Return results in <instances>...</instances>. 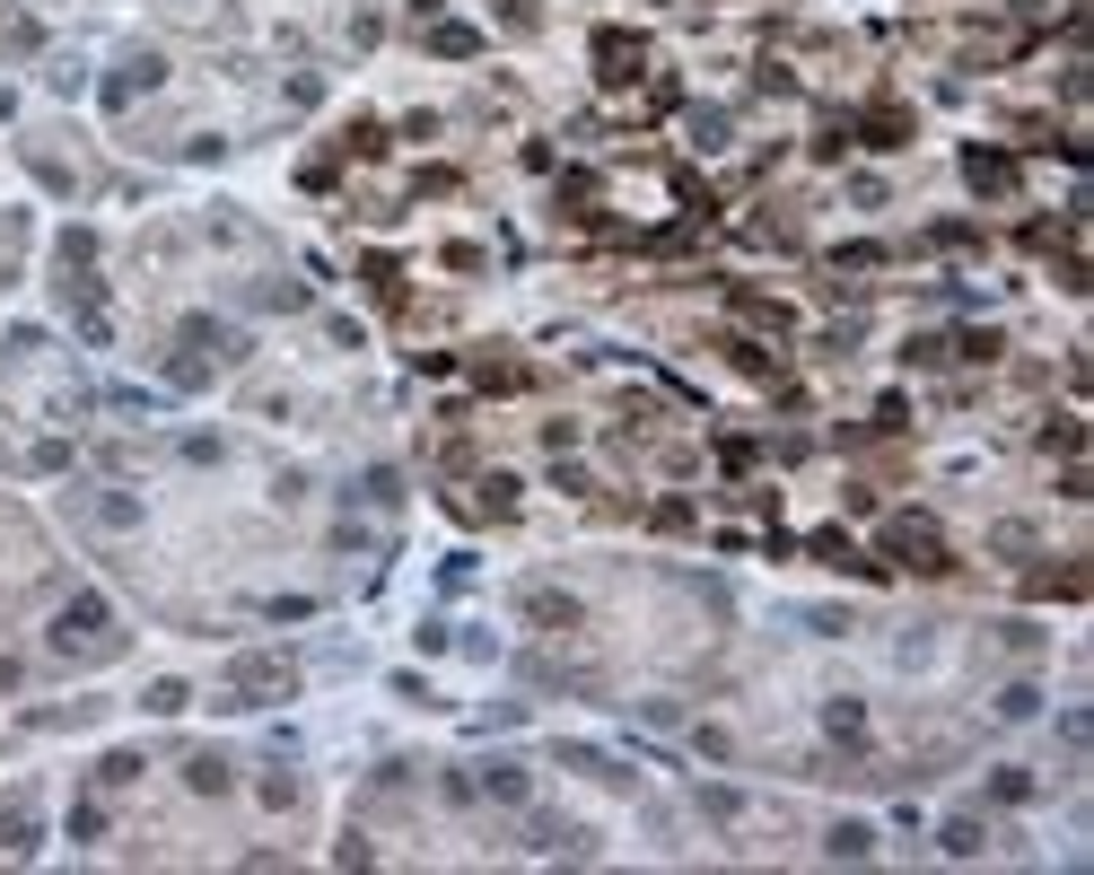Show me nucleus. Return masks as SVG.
I'll return each instance as SVG.
<instances>
[{"instance_id":"f257e3e1","label":"nucleus","mask_w":1094,"mask_h":875,"mask_svg":"<svg viewBox=\"0 0 1094 875\" xmlns=\"http://www.w3.org/2000/svg\"><path fill=\"white\" fill-rule=\"evenodd\" d=\"M884 561H902V569H928V578H937V569H955V552H946L937 516H920V508L884 525Z\"/></svg>"},{"instance_id":"f03ea898","label":"nucleus","mask_w":1094,"mask_h":875,"mask_svg":"<svg viewBox=\"0 0 1094 875\" xmlns=\"http://www.w3.org/2000/svg\"><path fill=\"white\" fill-rule=\"evenodd\" d=\"M123 630H115V605L106 596H79V605H62V622H53V648L62 657H106Z\"/></svg>"},{"instance_id":"7ed1b4c3","label":"nucleus","mask_w":1094,"mask_h":875,"mask_svg":"<svg viewBox=\"0 0 1094 875\" xmlns=\"http://www.w3.org/2000/svg\"><path fill=\"white\" fill-rule=\"evenodd\" d=\"M229 683H237V701L272 709V701H289V692H298V657H280V648H254V657H237V665H229Z\"/></svg>"},{"instance_id":"20e7f679","label":"nucleus","mask_w":1094,"mask_h":875,"mask_svg":"<svg viewBox=\"0 0 1094 875\" xmlns=\"http://www.w3.org/2000/svg\"><path fill=\"white\" fill-rule=\"evenodd\" d=\"M517 613H525L534 630H578V622H587V605H578V596H561V587H525V596H517Z\"/></svg>"},{"instance_id":"39448f33","label":"nucleus","mask_w":1094,"mask_h":875,"mask_svg":"<svg viewBox=\"0 0 1094 875\" xmlns=\"http://www.w3.org/2000/svg\"><path fill=\"white\" fill-rule=\"evenodd\" d=\"M176 351H211V360H245V333H229L220 316H184V324H176Z\"/></svg>"},{"instance_id":"423d86ee","label":"nucleus","mask_w":1094,"mask_h":875,"mask_svg":"<svg viewBox=\"0 0 1094 875\" xmlns=\"http://www.w3.org/2000/svg\"><path fill=\"white\" fill-rule=\"evenodd\" d=\"M639 62H648V44H639L630 26H605V35H596V71H605V88H622Z\"/></svg>"},{"instance_id":"0eeeda50","label":"nucleus","mask_w":1094,"mask_h":875,"mask_svg":"<svg viewBox=\"0 0 1094 875\" xmlns=\"http://www.w3.org/2000/svg\"><path fill=\"white\" fill-rule=\"evenodd\" d=\"M525 850H543V858H587L596 841H587L578 823H552V814H534V823H525Z\"/></svg>"},{"instance_id":"6e6552de","label":"nucleus","mask_w":1094,"mask_h":875,"mask_svg":"<svg viewBox=\"0 0 1094 875\" xmlns=\"http://www.w3.org/2000/svg\"><path fill=\"white\" fill-rule=\"evenodd\" d=\"M158 79H167V62H158V53H131L115 79H106V106H131V97H140V88H158Z\"/></svg>"},{"instance_id":"1a4fd4ad","label":"nucleus","mask_w":1094,"mask_h":875,"mask_svg":"<svg viewBox=\"0 0 1094 875\" xmlns=\"http://www.w3.org/2000/svg\"><path fill=\"white\" fill-rule=\"evenodd\" d=\"M474 788H482V797H499V805H525V797H534V779H525L517 761H482V779H474Z\"/></svg>"},{"instance_id":"9d476101","label":"nucleus","mask_w":1094,"mask_h":875,"mask_svg":"<svg viewBox=\"0 0 1094 875\" xmlns=\"http://www.w3.org/2000/svg\"><path fill=\"white\" fill-rule=\"evenodd\" d=\"M964 184H973V193H1007V184H1016V167H1007L998 149H964Z\"/></svg>"},{"instance_id":"9b49d317","label":"nucleus","mask_w":1094,"mask_h":875,"mask_svg":"<svg viewBox=\"0 0 1094 875\" xmlns=\"http://www.w3.org/2000/svg\"><path fill=\"white\" fill-rule=\"evenodd\" d=\"M429 53H438V62H474V53H482V26H456V18H438V26H429Z\"/></svg>"},{"instance_id":"f8f14e48","label":"nucleus","mask_w":1094,"mask_h":875,"mask_svg":"<svg viewBox=\"0 0 1094 875\" xmlns=\"http://www.w3.org/2000/svg\"><path fill=\"white\" fill-rule=\"evenodd\" d=\"M360 280H368V298H376V307H403V263H394V254H368Z\"/></svg>"},{"instance_id":"ddd939ff","label":"nucleus","mask_w":1094,"mask_h":875,"mask_svg":"<svg viewBox=\"0 0 1094 875\" xmlns=\"http://www.w3.org/2000/svg\"><path fill=\"white\" fill-rule=\"evenodd\" d=\"M824 858H841V867L875 858V832H867V823H832V832H824Z\"/></svg>"},{"instance_id":"4468645a","label":"nucleus","mask_w":1094,"mask_h":875,"mask_svg":"<svg viewBox=\"0 0 1094 875\" xmlns=\"http://www.w3.org/2000/svg\"><path fill=\"white\" fill-rule=\"evenodd\" d=\"M937 850H946V858H980L989 841H980V823H973V814H946V823H937Z\"/></svg>"},{"instance_id":"2eb2a0df","label":"nucleus","mask_w":1094,"mask_h":875,"mask_svg":"<svg viewBox=\"0 0 1094 875\" xmlns=\"http://www.w3.org/2000/svg\"><path fill=\"white\" fill-rule=\"evenodd\" d=\"M735 316H744V324H762V333H788V324H797L779 298H753V289H735Z\"/></svg>"},{"instance_id":"dca6fc26","label":"nucleus","mask_w":1094,"mask_h":875,"mask_svg":"<svg viewBox=\"0 0 1094 875\" xmlns=\"http://www.w3.org/2000/svg\"><path fill=\"white\" fill-rule=\"evenodd\" d=\"M35 841H44V832H35V814H26V805H0V850H9V858H26Z\"/></svg>"},{"instance_id":"f3484780","label":"nucleus","mask_w":1094,"mask_h":875,"mask_svg":"<svg viewBox=\"0 0 1094 875\" xmlns=\"http://www.w3.org/2000/svg\"><path fill=\"white\" fill-rule=\"evenodd\" d=\"M902 140H911V115H902V106H875V115H867V149H902Z\"/></svg>"},{"instance_id":"a211bd4d","label":"nucleus","mask_w":1094,"mask_h":875,"mask_svg":"<svg viewBox=\"0 0 1094 875\" xmlns=\"http://www.w3.org/2000/svg\"><path fill=\"white\" fill-rule=\"evenodd\" d=\"M184 779H193V797H229V761H220V753H193Z\"/></svg>"},{"instance_id":"6ab92c4d","label":"nucleus","mask_w":1094,"mask_h":875,"mask_svg":"<svg viewBox=\"0 0 1094 875\" xmlns=\"http://www.w3.org/2000/svg\"><path fill=\"white\" fill-rule=\"evenodd\" d=\"M254 797H263V805H272V814H289V805H298V797H307V788H298V779H289V770H263V779H254Z\"/></svg>"},{"instance_id":"aec40b11","label":"nucleus","mask_w":1094,"mask_h":875,"mask_svg":"<svg viewBox=\"0 0 1094 875\" xmlns=\"http://www.w3.org/2000/svg\"><path fill=\"white\" fill-rule=\"evenodd\" d=\"M824 727H832L841 745H867V709H858V701H832V709H824Z\"/></svg>"},{"instance_id":"412c9836","label":"nucleus","mask_w":1094,"mask_h":875,"mask_svg":"<svg viewBox=\"0 0 1094 875\" xmlns=\"http://www.w3.org/2000/svg\"><path fill=\"white\" fill-rule=\"evenodd\" d=\"M517 491H525L517 473H490L482 482V516H517Z\"/></svg>"},{"instance_id":"4be33fe9","label":"nucleus","mask_w":1094,"mask_h":875,"mask_svg":"<svg viewBox=\"0 0 1094 875\" xmlns=\"http://www.w3.org/2000/svg\"><path fill=\"white\" fill-rule=\"evenodd\" d=\"M1033 797V770H989V805H1024Z\"/></svg>"},{"instance_id":"5701e85b","label":"nucleus","mask_w":1094,"mask_h":875,"mask_svg":"<svg viewBox=\"0 0 1094 875\" xmlns=\"http://www.w3.org/2000/svg\"><path fill=\"white\" fill-rule=\"evenodd\" d=\"M184 701H193V692H184V683H149V692H140V709H158V718H176V709H184Z\"/></svg>"},{"instance_id":"b1692460","label":"nucleus","mask_w":1094,"mask_h":875,"mask_svg":"<svg viewBox=\"0 0 1094 875\" xmlns=\"http://www.w3.org/2000/svg\"><path fill=\"white\" fill-rule=\"evenodd\" d=\"M1033 709H1042L1033 683H1007V692H998V718H1033Z\"/></svg>"},{"instance_id":"393cba45","label":"nucleus","mask_w":1094,"mask_h":875,"mask_svg":"<svg viewBox=\"0 0 1094 875\" xmlns=\"http://www.w3.org/2000/svg\"><path fill=\"white\" fill-rule=\"evenodd\" d=\"M490 385V394H517V385H525V369H517V360H482V369H474Z\"/></svg>"},{"instance_id":"a878e982","label":"nucleus","mask_w":1094,"mask_h":875,"mask_svg":"<svg viewBox=\"0 0 1094 875\" xmlns=\"http://www.w3.org/2000/svg\"><path fill=\"white\" fill-rule=\"evenodd\" d=\"M97 525H140V500H131V491H106V500H97Z\"/></svg>"},{"instance_id":"bb28decb","label":"nucleus","mask_w":1094,"mask_h":875,"mask_svg":"<svg viewBox=\"0 0 1094 875\" xmlns=\"http://www.w3.org/2000/svg\"><path fill=\"white\" fill-rule=\"evenodd\" d=\"M97 779H106V788H131V779H140V753H106Z\"/></svg>"},{"instance_id":"cd10ccee","label":"nucleus","mask_w":1094,"mask_h":875,"mask_svg":"<svg viewBox=\"0 0 1094 875\" xmlns=\"http://www.w3.org/2000/svg\"><path fill=\"white\" fill-rule=\"evenodd\" d=\"M701 814H710V823H735V814H744V797H735V788H701Z\"/></svg>"},{"instance_id":"c85d7f7f","label":"nucleus","mask_w":1094,"mask_h":875,"mask_svg":"<svg viewBox=\"0 0 1094 875\" xmlns=\"http://www.w3.org/2000/svg\"><path fill=\"white\" fill-rule=\"evenodd\" d=\"M1042 447H1051V456H1077V447H1086V429H1077V420H1051V429H1042Z\"/></svg>"},{"instance_id":"c756f323","label":"nucleus","mask_w":1094,"mask_h":875,"mask_svg":"<svg viewBox=\"0 0 1094 875\" xmlns=\"http://www.w3.org/2000/svg\"><path fill=\"white\" fill-rule=\"evenodd\" d=\"M71 841H106V805H97V797L71 814Z\"/></svg>"},{"instance_id":"7c9ffc66","label":"nucleus","mask_w":1094,"mask_h":875,"mask_svg":"<svg viewBox=\"0 0 1094 875\" xmlns=\"http://www.w3.org/2000/svg\"><path fill=\"white\" fill-rule=\"evenodd\" d=\"M360 500H376V508H394V500H403V482H394V473H385V465H376V473H368V482H360Z\"/></svg>"},{"instance_id":"2f4dec72","label":"nucleus","mask_w":1094,"mask_h":875,"mask_svg":"<svg viewBox=\"0 0 1094 875\" xmlns=\"http://www.w3.org/2000/svg\"><path fill=\"white\" fill-rule=\"evenodd\" d=\"M727 360H735L744 376H771V351H762V342H727Z\"/></svg>"},{"instance_id":"473e14b6","label":"nucleus","mask_w":1094,"mask_h":875,"mask_svg":"<svg viewBox=\"0 0 1094 875\" xmlns=\"http://www.w3.org/2000/svg\"><path fill=\"white\" fill-rule=\"evenodd\" d=\"M875 429H884V438H902V429H911V412H902V394H884V403H875Z\"/></svg>"},{"instance_id":"72a5a7b5","label":"nucleus","mask_w":1094,"mask_h":875,"mask_svg":"<svg viewBox=\"0 0 1094 875\" xmlns=\"http://www.w3.org/2000/svg\"><path fill=\"white\" fill-rule=\"evenodd\" d=\"M719 465H727V473H753V438H719Z\"/></svg>"},{"instance_id":"f704fd0d","label":"nucleus","mask_w":1094,"mask_h":875,"mask_svg":"<svg viewBox=\"0 0 1094 875\" xmlns=\"http://www.w3.org/2000/svg\"><path fill=\"white\" fill-rule=\"evenodd\" d=\"M499 26H517V35H525V26H534V0H499Z\"/></svg>"},{"instance_id":"c9c22d12","label":"nucleus","mask_w":1094,"mask_h":875,"mask_svg":"<svg viewBox=\"0 0 1094 875\" xmlns=\"http://www.w3.org/2000/svg\"><path fill=\"white\" fill-rule=\"evenodd\" d=\"M412 9H421V18H438V9H447V0H412Z\"/></svg>"}]
</instances>
